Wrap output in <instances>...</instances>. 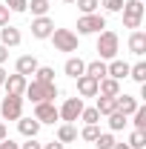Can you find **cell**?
<instances>
[{"mask_svg": "<svg viewBox=\"0 0 146 149\" xmlns=\"http://www.w3.org/2000/svg\"><path fill=\"white\" fill-rule=\"evenodd\" d=\"M52 32H55V20L49 17V15L32 20V37H35V40H49Z\"/></svg>", "mask_w": 146, "mask_h": 149, "instance_id": "cell-9", "label": "cell"}, {"mask_svg": "<svg viewBox=\"0 0 146 149\" xmlns=\"http://www.w3.org/2000/svg\"><path fill=\"white\" fill-rule=\"evenodd\" d=\"M55 141H60L63 146H66V143H74V141H77V129H74V123H60Z\"/></svg>", "mask_w": 146, "mask_h": 149, "instance_id": "cell-19", "label": "cell"}, {"mask_svg": "<svg viewBox=\"0 0 146 149\" xmlns=\"http://www.w3.org/2000/svg\"><path fill=\"white\" fill-rule=\"evenodd\" d=\"M32 80H37V83H55V69L52 66H37Z\"/></svg>", "mask_w": 146, "mask_h": 149, "instance_id": "cell-25", "label": "cell"}, {"mask_svg": "<svg viewBox=\"0 0 146 149\" xmlns=\"http://www.w3.org/2000/svg\"><path fill=\"white\" fill-rule=\"evenodd\" d=\"M37 66H40V63H37V57H35V55H20V57H17V63H15V72L23 74V77H29V74H35V72H37Z\"/></svg>", "mask_w": 146, "mask_h": 149, "instance_id": "cell-15", "label": "cell"}, {"mask_svg": "<svg viewBox=\"0 0 146 149\" xmlns=\"http://www.w3.org/2000/svg\"><path fill=\"white\" fill-rule=\"evenodd\" d=\"M97 3H100L106 12H112V15H117V12L123 9V0H97Z\"/></svg>", "mask_w": 146, "mask_h": 149, "instance_id": "cell-34", "label": "cell"}, {"mask_svg": "<svg viewBox=\"0 0 146 149\" xmlns=\"http://www.w3.org/2000/svg\"><path fill=\"white\" fill-rule=\"evenodd\" d=\"M112 146H115V135L112 132H100L95 138V149H112Z\"/></svg>", "mask_w": 146, "mask_h": 149, "instance_id": "cell-29", "label": "cell"}, {"mask_svg": "<svg viewBox=\"0 0 146 149\" xmlns=\"http://www.w3.org/2000/svg\"><path fill=\"white\" fill-rule=\"evenodd\" d=\"M123 26L126 29H140V23H143V15H146V6L143 0H123Z\"/></svg>", "mask_w": 146, "mask_h": 149, "instance_id": "cell-3", "label": "cell"}, {"mask_svg": "<svg viewBox=\"0 0 146 149\" xmlns=\"http://www.w3.org/2000/svg\"><path fill=\"white\" fill-rule=\"evenodd\" d=\"M63 3H74V0H63Z\"/></svg>", "mask_w": 146, "mask_h": 149, "instance_id": "cell-43", "label": "cell"}, {"mask_svg": "<svg viewBox=\"0 0 146 149\" xmlns=\"http://www.w3.org/2000/svg\"><path fill=\"white\" fill-rule=\"evenodd\" d=\"M97 95H103V97H117V95H120V80H115V77H100V80H97Z\"/></svg>", "mask_w": 146, "mask_h": 149, "instance_id": "cell-16", "label": "cell"}, {"mask_svg": "<svg viewBox=\"0 0 146 149\" xmlns=\"http://www.w3.org/2000/svg\"><path fill=\"white\" fill-rule=\"evenodd\" d=\"M106 29V17L100 12L95 15H80L77 17V35H100Z\"/></svg>", "mask_w": 146, "mask_h": 149, "instance_id": "cell-5", "label": "cell"}, {"mask_svg": "<svg viewBox=\"0 0 146 149\" xmlns=\"http://www.w3.org/2000/svg\"><path fill=\"white\" fill-rule=\"evenodd\" d=\"M138 106H140V103H138V97H135V95H117V97H115V109L120 112V115H126V118H132V112L138 109Z\"/></svg>", "mask_w": 146, "mask_h": 149, "instance_id": "cell-13", "label": "cell"}, {"mask_svg": "<svg viewBox=\"0 0 146 149\" xmlns=\"http://www.w3.org/2000/svg\"><path fill=\"white\" fill-rule=\"evenodd\" d=\"M129 77H132L135 83H146V63L143 60H138L135 66H129Z\"/></svg>", "mask_w": 146, "mask_h": 149, "instance_id": "cell-27", "label": "cell"}, {"mask_svg": "<svg viewBox=\"0 0 146 149\" xmlns=\"http://www.w3.org/2000/svg\"><path fill=\"white\" fill-rule=\"evenodd\" d=\"M129 52L138 57L146 55V32H140V29H135L132 35H129Z\"/></svg>", "mask_w": 146, "mask_h": 149, "instance_id": "cell-17", "label": "cell"}, {"mask_svg": "<svg viewBox=\"0 0 146 149\" xmlns=\"http://www.w3.org/2000/svg\"><path fill=\"white\" fill-rule=\"evenodd\" d=\"M112 149H132V146H129V143H117V141H115V146H112Z\"/></svg>", "mask_w": 146, "mask_h": 149, "instance_id": "cell-41", "label": "cell"}, {"mask_svg": "<svg viewBox=\"0 0 146 149\" xmlns=\"http://www.w3.org/2000/svg\"><path fill=\"white\" fill-rule=\"evenodd\" d=\"M17 129L23 138H37V132H40V123H37L35 118H20L17 120Z\"/></svg>", "mask_w": 146, "mask_h": 149, "instance_id": "cell-20", "label": "cell"}, {"mask_svg": "<svg viewBox=\"0 0 146 149\" xmlns=\"http://www.w3.org/2000/svg\"><path fill=\"white\" fill-rule=\"evenodd\" d=\"M74 3H77L80 15H95V12H97V6H100L97 0H74Z\"/></svg>", "mask_w": 146, "mask_h": 149, "instance_id": "cell-31", "label": "cell"}, {"mask_svg": "<svg viewBox=\"0 0 146 149\" xmlns=\"http://www.w3.org/2000/svg\"><path fill=\"white\" fill-rule=\"evenodd\" d=\"M132 123H135L138 132H146V106H138L132 112Z\"/></svg>", "mask_w": 146, "mask_h": 149, "instance_id": "cell-28", "label": "cell"}, {"mask_svg": "<svg viewBox=\"0 0 146 149\" xmlns=\"http://www.w3.org/2000/svg\"><path fill=\"white\" fill-rule=\"evenodd\" d=\"M77 80V97H97V80L89 74H80L74 77Z\"/></svg>", "mask_w": 146, "mask_h": 149, "instance_id": "cell-12", "label": "cell"}, {"mask_svg": "<svg viewBox=\"0 0 146 149\" xmlns=\"http://www.w3.org/2000/svg\"><path fill=\"white\" fill-rule=\"evenodd\" d=\"M106 77H115V80H123L129 77V63L115 57V60H106Z\"/></svg>", "mask_w": 146, "mask_h": 149, "instance_id": "cell-14", "label": "cell"}, {"mask_svg": "<svg viewBox=\"0 0 146 149\" xmlns=\"http://www.w3.org/2000/svg\"><path fill=\"white\" fill-rule=\"evenodd\" d=\"M95 109L100 112V118H106L115 112V97H103V95H97V103H95Z\"/></svg>", "mask_w": 146, "mask_h": 149, "instance_id": "cell-23", "label": "cell"}, {"mask_svg": "<svg viewBox=\"0 0 146 149\" xmlns=\"http://www.w3.org/2000/svg\"><path fill=\"white\" fill-rule=\"evenodd\" d=\"M117 52H120V37H117V32L103 29V32L97 35V57H100V60H115Z\"/></svg>", "mask_w": 146, "mask_h": 149, "instance_id": "cell-1", "label": "cell"}, {"mask_svg": "<svg viewBox=\"0 0 146 149\" xmlns=\"http://www.w3.org/2000/svg\"><path fill=\"white\" fill-rule=\"evenodd\" d=\"M83 74H89V77H95V80H100V77H106V60H89L86 63V72Z\"/></svg>", "mask_w": 146, "mask_h": 149, "instance_id": "cell-21", "label": "cell"}, {"mask_svg": "<svg viewBox=\"0 0 146 149\" xmlns=\"http://www.w3.org/2000/svg\"><path fill=\"white\" fill-rule=\"evenodd\" d=\"M29 9H32V15H35V17H43V15H49V9H52V6H49V0H29L26 12H29Z\"/></svg>", "mask_w": 146, "mask_h": 149, "instance_id": "cell-24", "label": "cell"}, {"mask_svg": "<svg viewBox=\"0 0 146 149\" xmlns=\"http://www.w3.org/2000/svg\"><path fill=\"white\" fill-rule=\"evenodd\" d=\"M80 112H83V97H66L63 106L57 109V115H60L63 123H74L80 118Z\"/></svg>", "mask_w": 146, "mask_h": 149, "instance_id": "cell-7", "label": "cell"}, {"mask_svg": "<svg viewBox=\"0 0 146 149\" xmlns=\"http://www.w3.org/2000/svg\"><path fill=\"white\" fill-rule=\"evenodd\" d=\"M43 149H66L60 141H49V143H43Z\"/></svg>", "mask_w": 146, "mask_h": 149, "instance_id": "cell-38", "label": "cell"}, {"mask_svg": "<svg viewBox=\"0 0 146 149\" xmlns=\"http://www.w3.org/2000/svg\"><path fill=\"white\" fill-rule=\"evenodd\" d=\"M97 135H100V126H97V123H92V126H83L77 138H83V141H89V143H95V138H97Z\"/></svg>", "mask_w": 146, "mask_h": 149, "instance_id": "cell-30", "label": "cell"}, {"mask_svg": "<svg viewBox=\"0 0 146 149\" xmlns=\"http://www.w3.org/2000/svg\"><path fill=\"white\" fill-rule=\"evenodd\" d=\"M6 60H9V49H6V46H3V43H0V66H3V63H6Z\"/></svg>", "mask_w": 146, "mask_h": 149, "instance_id": "cell-39", "label": "cell"}, {"mask_svg": "<svg viewBox=\"0 0 146 149\" xmlns=\"http://www.w3.org/2000/svg\"><path fill=\"white\" fill-rule=\"evenodd\" d=\"M57 95H60L57 83H37V80H32V83H26L23 97H29L32 103H43V100H52V103H55Z\"/></svg>", "mask_w": 146, "mask_h": 149, "instance_id": "cell-2", "label": "cell"}, {"mask_svg": "<svg viewBox=\"0 0 146 149\" xmlns=\"http://www.w3.org/2000/svg\"><path fill=\"white\" fill-rule=\"evenodd\" d=\"M3 83H6V69L0 66V86H3Z\"/></svg>", "mask_w": 146, "mask_h": 149, "instance_id": "cell-42", "label": "cell"}, {"mask_svg": "<svg viewBox=\"0 0 146 149\" xmlns=\"http://www.w3.org/2000/svg\"><path fill=\"white\" fill-rule=\"evenodd\" d=\"M106 123H109V132H120V129H126L129 118H126V115H120V112L115 109L112 115H106Z\"/></svg>", "mask_w": 146, "mask_h": 149, "instance_id": "cell-22", "label": "cell"}, {"mask_svg": "<svg viewBox=\"0 0 146 149\" xmlns=\"http://www.w3.org/2000/svg\"><path fill=\"white\" fill-rule=\"evenodd\" d=\"M20 149H43V143L37 138H26V143H20Z\"/></svg>", "mask_w": 146, "mask_h": 149, "instance_id": "cell-35", "label": "cell"}, {"mask_svg": "<svg viewBox=\"0 0 146 149\" xmlns=\"http://www.w3.org/2000/svg\"><path fill=\"white\" fill-rule=\"evenodd\" d=\"M49 40L55 43V52H77V46H80V40H77V35L72 29H57V26Z\"/></svg>", "mask_w": 146, "mask_h": 149, "instance_id": "cell-4", "label": "cell"}, {"mask_svg": "<svg viewBox=\"0 0 146 149\" xmlns=\"http://www.w3.org/2000/svg\"><path fill=\"white\" fill-rule=\"evenodd\" d=\"M9 15H12V12H9L6 6H0V26H6V23H9Z\"/></svg>", "mask_w": 146, "mask_h": 149, "instance_id": "cell-37", "label": "cell"}, {"mask_svg": "<svg viewBox=\"0 0 146 149\" xmlns=\"http://www.w3.org/2000/svg\"><path fill=\"white\" fill-rule=\"evenodd\" d=\"M26 83H29V77H23V74H6V83H3V89H6V95H15V97H23V92H26Z\"/></svg>", "mask_w": 146, "mask_h": 149, "instance_id": "cell-11", "label": "cell"}, {"mask_svg": "<svg viewBox=\"0 0 146 149\" xmlns=\"http://www.w3.org/2000/svg\"><path fill=\"white\" fill-rule=\"evenodd\" d=\"M6 138H9V129H6V123L0 120V141H6Z\"/></svg>", "mask_w": 146, "mask_h": 149, "instance_id": "cell-40", "label": "cell"}, {"mask_svg": "<svg viewBox=\"0 0 146 149\" xmlns=\"http://www.w3.org/2000/svg\"><path fill=\"white\" fill-rule=\"evenodd\" d=\"M63 72L69 74V77H80V74L86 72V60H83V57H69V60H66V63H63Z\"/></svg>", "mask_w": 146, "mask_h": 149, "instance_id": "cell-18", "label": "cell"}, {"mask_svg": "<svg viewBox=\"0 0 146 149\" xmlns=\"http://www.w3.org/2000/svg\"><path fill=\"white\" fill-rule=\"evenodd\" d=\"M80 120H83V126L100 123V112L95 109V106H83V112H80Z\"/></svg>", "mask_w": 146, "mask_h": 149, "instance_id": "cell-26", "label": "cell"}, {"mask_svg": "<svg viewBox=\"0 0 146 149\" xmlns=\"http://www.w3.org/2000/svg\"><path fill=\"white\" fill-rule=\"evenodd\" d=\"M23 118V97L6 95L0 100V120H20Z\"/></svg>", "mask_w": 146, "mask_h": 149, "instance_id": "cell-6", "label": "cell"}, {"mask_svg": "<svg viewBox=\"0 0 146 149\" xmlns=\"http://www.w3.org/2000/svg\"><path fill=\"white\" fill-rule=\"evenodd\" d=\"M129 146H132V149H143L146 146V132H138V129H135L132 135H129Z\"/></svg>", "mask_w": 146, "mask_h": 149, "instance_id": "cell-32", "label": "cell"}, {"mask_svg": "<svg viewBox=\"0 0 146 149\" xmlns=\"http://www.w3.org/2000/svg\"><path fill=\"white\" fill-rule=\"evenodd\" d=\"M35 120L43 126V123H55L60 120V115H57V106L52 100H43V103H35Z\"/></svg>", "mask_w": 146, "mask_h": 149, "instance_id": "cell-8", "label": "cell"}, {"mask_svg": "<svg viewBox=\"0 0 146 149\" xmlns=\"http://www.w3.org/2000/svg\"><path fill=\"white\" fill-rule=\"evenodd\" d=\"M0 149H20V143H15L12 138H6V141H0Z\"/></svg>", "mask_w": 146, "mask_h": 149, "instance_id": "cell-36", "label": "cell"}, {"mask_svg": "<svg viewBox=\"0 0 146 149\" xmlns=\"http://www.w3.org/2000/svg\"><path fill=\"white\" fill-rule=\"evenodd\" d=\"M0 43H3L6 49H17L20 43H23V35H20V29H17V26H12V23L0 26Z\"/></svg>", "mask_w": 146, "mask_h": 149, "instance_id": "cell-10", "label": "cell"}, {"mask_svg": "<svg viewBox=\"0 0 146 149\" xmlns=\"http://www.w3.org/2000/svg\"><path fill=\"white\" fill-rule=\"evenodd\" d=\"M3 6H6L9 12H15V15H23V12H26V6H29V0H6Z\"/></svg>", "mask_w": 146, "mask_h": 149, "instance_id": "cell-33", "label": "cell"}]
</instances>
